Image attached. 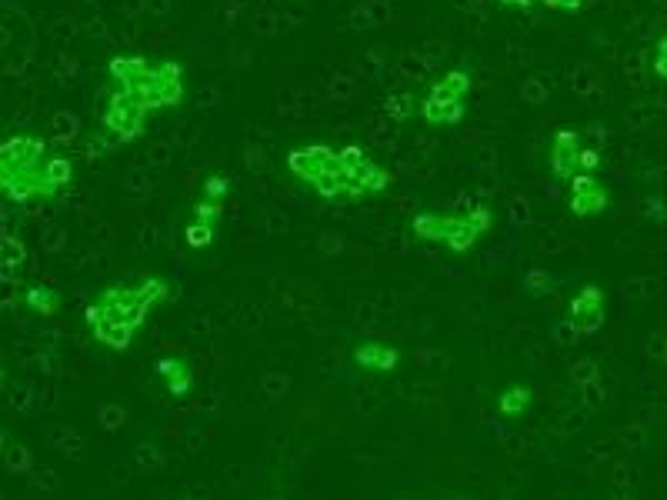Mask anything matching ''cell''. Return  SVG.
I'll use <instances>...</instances> for the list:
<instances>
[{"mask_svg":"<svg viewBox=\"0 0 667 500\" xmlns=\"http://www.w3.org/2000/svg\"><path fill=\"white\" fill-rule=\"evenodd\" d=\"M491 224L494 217L484 204L467 210H447V214L427 210V214H417L411 220V234L417 240H427V244H447L454 254H467L491 230Z\"/></svg>","mask_w":667,"mask_h":500,"instance_id":"obj_1","label":"cell"},{"mask_svg":"<svg viewBox=\"0 0 667 500\" xmlns=\"http://www.w3.org/2000/svg\"><path fill=\"white\" fill-rule=\"evenodd\" d=\"M171 297V290H167V280L161 277H147L141 284L134 287H104L101 294H97V304H101L104 314H111L117 320H124V324H131L134 330L144 327V320L151 317V310L157 304H164V300Z\"/></svg>","mask_w":667,"mask_h":500,"instance_id":"obj_2","label":"cell"},{"mask_svg":"<svg viewBox=\"0 0 667 500\" xmlns=\"http://www.w3.org/2000/svg\"><path fill=\"white\" fill-rule=\"evenodd\" d=\"M147 114H151V107L141 97L124 87H114V94L107 97V107L101 114V127L117 144H131V140H137L147 130Z\"/></svg>","mask_w":667,"mask_h":500,"instance_id":"obj_3","label":"cell"},{"mask_svg":"<svg viewBox=\"0 0 667 500\" xmlns=\"http://www.w3.org/2000/svg\"><path fill=\"white\" fill-rule=\"evenodd\" d=\"M47 154V140L34 134H14L0 144V170H24V167H41Z\"/></svg>","mask_w":667,"mask_h":500,"instance_id":"obj_4","label":"cell"},{"mask_svg":"<svg viewBox=\"0 0 667 500\" xmlns=\"http://www.w3.org/2000/svg\"><path fill=\"white\" fill-rule=\"evenodd\" d=\"M574 217H594L611 207V190H607L594 174H577L571 180V194H567Z\"/></svg>","mask_w":667,"mask_h":500,"instance_id":"obj_5","label":"cell"},{"mask_svg":"<svg viewBox=\"0 0 667 500\" xmlns=\"http://www.w3.org/2000/svg\"><path fill=\"white\" fill-rule=\"evenodd\" d=\"M187 97V84H184V64L177 60H161L154 64V94H151V107L164 110V107H181Z\"/></svg>","mask_w":667,"mask_h":500,"instance_id":"obj_6","label":"cell"},{"mask_svg":"<svg viewBox=\"0 0 667 500\" xmlns=\"http://www.w3.org/2000/svg\"><path fill=\"white\" fill-rule=\"evenodd\" d=\"M604 307H607L604 290L594 284H584L571 297V307H567L571 314H567V320H571L581 334H594V330H601V324H604Z\"/></svg>","mask_w":667,"mask_h":500,"instance_id":"obj_7","label":"cell"},{"mask_svg":"<svg viewBox=\"0 0 667 500\" xmlns=\"http://www.w3.org/2000/svg\"><path fill=\"white\" fill-rule=\"evenodd\" d=\"M337 164V150L324 147V144H311V147H297L287 154V167H291V174L297 180H304V184L314 187V180L324 174V170H331Z\"/></svg>","mask_w":667,"mask_h":500,"instance_id":"obj_8","label":"cell"},{"mask_svg":"<svg viewBox=\"0 0 667 500\" xmlns=\"http://www.w3.org/2000/svg\"><path fill=\"white\" fill-rule=\"evenodd\" d=\"M84 317H87V324H91V330H94V340H101L104 347H111V350H127V347H131V340H134L137 330L131 324H124V320L104 314L97 300L84 310Z\"/></svg>","mask_w":667,"mask_h":500,"instance_id":"obj_9","label":"cell"},{"mask_svg":"<svg viewBox=\"0 0 667 500\" xmlns=\"http://www.w3.org/2000/svg\"><path fill=\"white\" fill-rule=\"evenodd\" d=\"M581 134L577 130H557L551 144V170L557 180H571L581 174Z\"/></svg>","mask_w":667,"mask_h":500,"instance_id":"obj_10","label":"cell"},{"mask_svg":"<svg viewBox=\"0 0 667 500\" xmlns=\"http://www.w3.org/2000/svg\"><path fill=\"white\" fill-rule=\"evenodd\" d=\"M354 364L361 370H371V374H391V370L401 364V350L377 344V340H367V344L354 347Z\"/></svg>","mask_w":667,"mask_h":500,"instance_id":"obj_11","label":"cell"},{"mask_svg":"<svg viewBox=\"0 0 667 500\" xmlns=\"http://www.w3.org/2000/svg\"><path fill=\"white\" fill-rule=\"evenodd\" d=\"M154 370H157V377L167 380V390H171V397H187V394H191L194 370H191L187 360H181V357H161L154 364Z\"/></svg>","mask_w":667,"mask_h":500,"instance_id":"obj_12","label":"cell"},{"mask_svg":"<svg viewBox=\"0 0 667 500\" xmlns=\"http://www.w3.org/2000/svg\"><path fill=\"white\" fill-rule=\"evenodd\" d=\"M421 117L431 127H454L464 120V100H437V97H424L421 104Z\"/></svg>","mask_w":667,"mask_h":500,"instance_id":"obj_13","label":"cell"},{"mask_svg":"<svg viewBox=\"0 0 667 500\" xmlns=\"http://www.w3.org/2000/svg\"><path fill=\"white\" fill-rule=\"evenodd\" d=\"M467 94H471V74L467 70H447L431 87V97L437 100H464Z\"/></svg>","mask_w":667,"mask_h":500,"instance_id":"obj_14","label":"cell"},{"mask_svg":"<svg viewBox=\"0 0 667 500\" xmlns=\"http://www.w3.org/2000/svg\"><path fill=\"white\" fill-rule=\"evenodd\" d=\"M534 400V390L531 387H507L501 397H497V410H501L504 417H524L527 407H531Z\"/></svg>","mask_w":667,"mask_h":500,"instance_id":"obj_15","label":"cell"},{"mask_svg":"<svg viewBox=\"0 0 667 500\" xmlns=\"http://www.w3.org/2000/svg\"><path fill=\"white\" fill-rule=\"evenodd\" d=\"M24 304L34 310V314H44V317H54L57 310H61V294H57L54 287H31L24 294Z\"/></svg>","mask_w":667,"mask_h":500,"instance_id":"obj_16","label":"cell"},{"mask_svg":"<svg viewBox=\"0 0 667 500\" xmlns=\"http://www.w3.org/2000/svg\"><path fill=\"white\" fill-rule=\"evenodd\" d=\"M24 260H27V247L21 244V240H17L14 234L0 237V267L17 270V267H24Z\"/></svg>","mask_w":667,"mask_h":500,"instance_id":"obj_17","label":"cell"},{"mask_svg":"<svg viewBox=\"0 0 667 500\" xmlns=\"http://www.w3.org/2000/svg\"><path fill=\"white\" fill-rule=\"evenodd\" d=\"M44 174L51 177V184L61 190V187H67L74 180V164H71V157H47L44 160Z\"/></svg>","mask_w":667,"mask_h":500,"instance_id":"obj_18","label":"cell"},{"mask_svg":"<svg viewBox=\"0 0 667 500\" xmlns=\"http://www.w3.org/2000/svg\"><path fill=\"white\" fill-rule=\"evenodd\" d=\"M214 237H217V227L204 224V220H191V224H187V230H184L187 247H194V250L211 247V244H214Z\"/></svg>","mask_w":667,"mask_h":500,"instance_id":"obj_19","label":"cell"},{"mask_svg":"<svg viewBox=\"0 0 667 500\" xmlns=\"http://www.w3.org/2000/svg\"><path fill=\"white\" fill-rule=\"evenodd\" d=\"M524 287H527V294H531V297H547L554 290V277L547 274V270L534 267V270H527Z\"/></svg>","mask_w":667,"mask_h":500,"instance_id":"obj_20","label":"cell"},{"mask_svg":"<svg viewBox=\"0 0 667 500\" xmlns=\"http://www.w3.org/2000/svg\"><path fill=\"white\" fill-rule=\"evenodd\" d=\"M191 214H194V220H204V224H211V227H221V217H224V204L221 200H197V204L191 207Z\"/></svg>","mask_w":667,"mask_h":500,"instance_id":"obj_21","label":"cell"},{"mask_svg":"<svg viewBox=\"0 0 667 500\" xmlns=\"http://www.w3.org/2000/svg\"><path fill=\"white\" fill-rule=\"evenodd\" d=\"M387 187H391V174H387L381 164H374L364 177V190L367 194H384Z\"/></svg>","mask_w":667,"mask_h":500,"instance_id":"obj_22","label":"cell"},{"mask_svg":"<svg viewBox=\"0 0 667 500\" xmlns=\"http://www.w3.org/2000/svg\"><path fill=\"white\" fill-rule=\"evenodd\" d=\"M227 194H231V180H227L224 174H211L204 180V197L207 200H224Z\"/></svg>","mask_w":667,"mask_h":500,"instance_id":"obj_23","label":"cell"},{"mask_svg":"<svg viewBox=\"0 0 667 500\" xmlns=\"http://www.w3.org/2000/svg\"><path fill=\"white\" fill-rule=\"evenodd\" d=\"M411 107H414V97H411V94L387 97V114H391L394 120H407V117H411Z\"/></svg>","mask_w":667,"mask_h":500,"instance_id":"obj_24","label":"cell"},{"mask_svg":"<svg viewBox=\"0 0 667 500\" xmlns=\"http://www.w3.org/2000/svg\"><path fill=\"white\" fill-rule=\"evenodd\" d=\"M4 454H7V464H11L14 470H27V454L21 444H11V437H7L4 444Z\"/></svg>","mask_w":667,"mask_h":500,"instance_id":"obj_25","label":"cell"},{"mask_svg":"<svg viewBox=\"0 0 667 500\" xmlns=\"http://www.w3.org/2000/svg\"><path fill=\"white\" fill-rule=\"evenodd\" d=\"M654 74L667 80V34L657 40V47H654Z\"/></svg>","mask_w":667,"mask_h":500,"instance_id":"obj_26","label":"cell"},{"mask_svg":"<svg viewBox=\"0 0 667 500\" xmlns=\"http://www.w3.org/2000/svg\"><path fill=\"white\" fill-rule=\"evenodd\" d=\"M54 130H57V137H61V140L74 137L77 134V120L71 114H57L54 117Z\"/></svg>","mask_w":667,"mask_h":500,"instance_id":"obj_27","label":"cell"},{"mask_svg":"<svg viewBox=\"0 0 667 500\" xmlns=\"http://www.w3.org/2000/svg\"><path fill=\"white\" fill-rule=\"evenodd\" d=\"M597 167H601V150L584 147L581 150V174H594Z\"/></svg>","mask_w":667,"mask_h":500,"instance_id":"obj_28","label":"cell"},{"mask_svg":"<svg viewBox=\"0 0 667 500\" xmlns=\"http://www.w3.org/2000/svg\"><path fill=\"white\" fill-rule=\"evenodd\" d=\"M547 10H564V14H577L584 7V0H541Z\"/></svg>","mask_w":667,"mask_h":500,"instance_id":"obj_29","label":"cell"},{"mask_svg":"<svg viewBox=\"0 0 667 500\" xmlns=\"http://www.w3.org/2000/svg\"><path fill=\"white\" fill-rule=\"evenodd\" d=\"M577 334H581V330H577L571 320H564V324H557V340H561V344H571V340H577Z\"/></svg>","mask_w":667,"mask_h":500,"instance_id":"obj_30","label":"cell"},{"mask_svg":"<svg viewBox=\"0 0 667 500\" xmlns=\"http://www.w3.org/2000/svg\"><path fill=\"white\" fill-rule=\"evenodd\" d=\"M117 424H124V410H117V407H104V427H117Z\"/></svg>","mask_w":667,"mask_h":500,"instance_id":"obj_31","label":"cell"},{"mask_svg":"<svg viewBox=\"0 0 667 500\" xmlns=\"http://www.w3.org/2000/svg\"><path fill=\"white\" fill-rule=\"evenodd\" d=\"M501 4H511V7H531L534 0H501Z\"/></svg>","mask_w":667,"mask_h":500,"instance_id":"obj_32","label":"cell"}]
</instances>
